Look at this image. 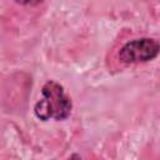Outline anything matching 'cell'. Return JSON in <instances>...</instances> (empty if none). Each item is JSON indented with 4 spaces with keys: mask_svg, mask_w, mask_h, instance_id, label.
Wrapping results in <instances>:
<instances>
[{
    "mask_svg": "<svg viewBox=\"0 0 160 160\" xmlns=\"http://www.w3.org/2000/svg\"><path fill=\"white\" fill-rule=\"evenodd\" d=\"M18 4H20V5H30V6H35V5H39V4H41L44 0H15Z\"/></svg>",
    "mask_w": 160,
    "mask_h": 160,
    "instance_id": "3957f363",
    "label": "cell"
},
{
    "mask_svg": "<svg viewBox=\"0 0 160 160\" xmlns=\"http://www.w3.org/2000/svg\"><path fill=\"white\" fill-rule=\"evenodd\" d=\"M160 52V42L152 38H140L125 42L118 54L124 64L148 62L154 60Z\"/></svg>",
    "mask_w": 160,
    "mask_h": 160,
    "instance_id": "7a4b0ae2",
    "label": "cell"
},
{
    "mask_svg": "<svg viewBox=\"0 0 160 160\" xmlns=\"http://www.w3.org/2000/svg\"><path fill=\"white\" fill-rule=\"evenodd\" d=\"M41 99L34 106V114L38 119L60 121L70 116L72 102L59 82L54 80L46 81L41 88Z\"/></svg>",
    "mask_w": 160,
    "mask_h": 160,
    "instance_id": "6da1fadb",
    "label": "cell"
}]
</instances>
